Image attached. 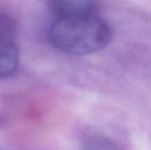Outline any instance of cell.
I'll return each instance as SVG.
<instances>
[{
  "label": "cell",
  "instance_id": "cell-3",
  "mask_svg": "<svg viewBox=\"0 0 151 150\" xmlns=\"http://www.w3.org/2000/svg\"><path fill=\"white\" fill-rule=\"evenodd\" d=\"M19 65V50L15 40H0V79L11 76Z\"/></svg>",
  "mask_w": 151,
  "mask_h": 150
},
{
  "label": "cell",
  "instance_id": "cell-4",
  "mask_svg": "<svg viewBox=\"0 0 151 150\" xmlns=\"http://www.w3.org/2000/svg\"><path fill=\"white\" fill-rule=\"evenodd\" d=\"M16 24L6 14H0V40H15Z\"/></svg>",
  "mask_w": 151,
  "mask_h": 150
},
{
  "label": "cell",
  "instance_id": "cell-2",
  "mask_svg": "<svg viewBox=\"0 0 151 150\" xmlns=\"http://www.w3.org/2000/svg\"><path fill=\"white\" fill-rule=\"evenodd\" d=\"M56 18L99 15L102 0H50Z\"/></svg>",
  "mask_w": 151,
  "mask_h": 150
},
{
  "label": "cell",
  "instance_id": "cell-5",
  "mask_svg": "<svg viewBox=\"0 0 151 150\" xmlns=\"http://www.w3.org/2000/svg\"><path fill=\"white\" fill-rule=\"evenodd\" d=\"M84 150H116V148L105 138L101 136H92L86 141Z\"/></svg>",
  "mask_w": 151,
  "mask_h": 150
},
{
  "label": "cell",
  "instance_id": "cell-1",
  "mask_svg": "<svg viewBox=\"0 0 151 150\" xmlns=\"http://www.w3.org/2000/svg\"><path fill=\"white\" fill-rule=\"evenodd\" d=\"M55 48L74 56H85L104 50L111 42L110 25L99 15L56 18L49 29Z\"/></svg>",
  "mask_w": 151,
  "mask_h": 150
}]
</instances>
